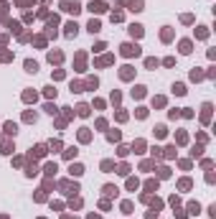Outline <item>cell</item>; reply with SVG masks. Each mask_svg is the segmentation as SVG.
<instances>
[{"mask_svg": "<svg viewBox=\"0 0 216 219\" xmlns=\"http://www.w3.org/2000/svg\"><path fill=\"white\" fill-rule=\"evenodd\" d=\"M122 54H125V56H132V54L137 56L140 49H137V46H132V44H125V46H122Z\"/></svg>", "mask_w": 216, "mask_h": 219, "instance_id": "cell-1", "label": "cell"}, {"mask_svg": "<svg viewBox=\"0 0 216 219\" xmlns=\"http://www.w3.org/2000/svg\"><path fill=\"white\" fill-rule=\"evenodd\" d=\"M64 10H69V13H79V5H76V3H64Z\"/></svg>", "mask_w": 216, "mask_h": 219, "instance_id": "cell-2", "label": "cell"}, {"mask_svg": "<svg viewBox=\"0 0 216 219\" xmlns=\"http://www.w3.org/2000/svg\"><path fill=\"white\" fill-rule=\"evenodd\" d=\"M130 33H132V36H142V25H132Z\"/></svg>", "mask_w": 216, "mask_h": 219, "instance_id": "cell-3", "label": "cell"}, {"mask_svg": "<svg viewBox=\"0 0 216 219\" xmlns=\"http://www.w3.org/2000/svg\"><path fill=\"white\" fill-rule=\"evenodd\" d=\"M25 69H28V71H36L38 64H36V61H25Z\"/></svg>", "mask_w": 216, "mask_h": 219, "instance_id": "cell-4", "label": "cell"}, {"mask_svg": "<svg viewBox=\"0 0 216 219\" xmlns=\"http://www.w3.org/2000/svg\"><path fill=\"white\" fill-rule=\"evenodd\" d=\"M107 5H102V3H92V10H97V13H102Z\"/></svg>", "mask_w": 216, "mask_h": 219, "instance_id": "cell-5", "label": "cell"}, {"mask_svg": "<svg viewBox=\"0 0 216 219\" xmlns=\"http://www.w3.org/2000/svg\"><path fill=\"white\" fill-rule=\"evenodd\" d=\"M89 31L97 33V31H99V23H97V20H92V23H89Z\"/></svg>", "mask_w": 216, "mask_h": 219, "instance_id": "cell-6", "label": "cell"}, {"mask_svg": "<svg viewBox=\"0 0 216 219\" xmlns=\"http://www.w3.org/2000/svg\"><path fill=\"white\" fill-rule=\"evenodd\" d=\"M173 92H176V94H183L186 87H183V84H176V87H173Z\"/></svg>", "mask_w": 216, "mask_h": 219, "instance_id": "cell-7", "label": "cell"}, {"mask_svg": "<svg viewBox=\"0 0 216 219\" xmlns=\"http://www.w3.org/2000/svg\"><path fill=\"white\" fill-rule=\"evenodd\" d=\"M181 51H183V54H188V51H191V44H188V41H183V44H181Z\"/></svg>", "mask_w": 216, "mask_h": 219, "instance_id": "cell-8", "label": "cell"}, {"mask_svg": "<svg viewBox=\"0 0 216 219\" xmlns=\"http://www.w3.org/2000/svg\"><path fill=\"white\" fill-rule=\"evenodd\" d=\"M79 115H89V107L87 105H79Z\"/></svg>", "mask_w": 216, "mask_h": 219, "instance_id": "cell-9", "label": "cell"}, {"mask_svg": "<svg viewBox=\"0 0 216 219\" xmlns=\"http://www.w3.org/2000/svg\"><path fill=\"white\" fill-rule=\"evenodd\" d=\"M5 130H8V132H13V135H15V125H13V122H5Z\"/></svg>", "mask_w": 216, "mask_h": 219, "instance_id": "cell-10", "label": "cell"}]
</instances>
